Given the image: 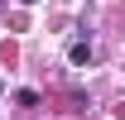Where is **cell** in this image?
I'll use <instances>...</instances> for the list:
<instances>
[{
  "mask_svg": "<svg viewBox=\"0 0 125 120\" xmlns=\"http://www.w3.org/2000/svg\"><path fill=\"white\" fill-rule=\"evenodd\" d=\"M24 5H34V0H24Z\"/></svg>",
  "mask_w": 125,
  "mask_h": 120,
  "instance_id": "obj_2",
  "label": "cell"
},
{
  "mask_svg": "<svg viewBox=\"0 0 125 120\" xmlns=\"http://www.w3.org/2000/svg\"><path fill=\"white\" fill-rule=\"evenodd\" d=\"M72 62H77V67H82V62H92V48H87V43H72Z\"/></svg>",
  "mask_w": 125,
  "mask_h": 120,
  "instance_id": "obj_1",
  "label": "cell"
}]
</instances>
